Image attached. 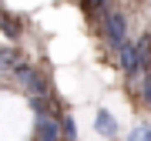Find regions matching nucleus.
<instances>
[{"label": "nucleus", "mask_w": 151, "mask_h": 141, "mask_svg": "<svg viewBox=\"0 0 151 141\" xmlns=\"http://www.w3.org/2000/svg\"><path fill=\"white\" fill-rule=\"evenodd\" d=\"M104 34H108V44L114 50H118L121 44H128V17L118 14V10H111L108 17H104Z\"/></svg>", "instance_id": "obj_1"}, {"label": "nucleus", "mask_w": 151, "mask_h": 141, "mask_svg": "<svg viewBox=\"0 0 151 141\" xmlns=\"http://www.w3.org/2000/svg\"><path fill=\"white\" fill-rule=\"evenodd\" d=\"M14 74H17V81H20V87H24V91H30L34 98H47V81H44V77H40L34 67L20 64V67L14 70Z\"/></svg>", "instance_id": "obj_2"}, {"label": "nucleus", "mask_w": 151, "mask_h": 141, "mask_svg": "<svg viewBox=\"0 0 151 141\" xmlns=\"http://www.w3.org/2000/svg\"><path fill=\"white\" fill-rule=\"evenodd\" d=\"M118 60H121V70H124L128 77H138V74H141V64H138V50H134V44H131V40L118 47Z\"/></svg>", "instance_id": "obj_3"}, {"label": "nucleus", "mask_w": 151, "mask_h": 141, "mask_svg": "<svg viewBox=\"0 0 151 141\" xmlns=\"http://www.w3.org/2000/svg\"><path fill=\"white\" fill-rule=\"evenodd\" d=\"M34 141H60V124L54 118H37V135Z\"/></svg>", "instance_id": "obj_4"}, {"label": "nucleus", "mask_w": 151, "mask_h": 141, "mask_svg": "<svg viewBox=\"0 0 151 141\" xmlns=\"http://www.w3.org/2000/svg\"><path fill=\"white\" fill-rule=\"evenodd\" d=\"M94 131H97L101 138H114V135H118V121H114V114L97 111V114H94Z\"/></svg>", "instance_id": "obj_5"}, {"label": "nucleus", "mask_w": 151, "mask_h": 141, "mask_svg": "<svg viewBox=\"0 0 151 141\" xmlns=\"http://www.w3.org/2000/svg\"><path fill=\"white\" fill-rule=\"evenodd\" d=\"M20 67V54L10 47H0V70H17Z\"/></svg>", "instance_id": "obj_6"}, {"label": "nucleus", "mask_w": 151, "mask_h": 141, "mask_svg": "<svg viewBox=\"0 0 151 141\" xmlns=\"http://www.w3.org/2000/svg\"><path fill=\"white\" fill-rule=\"evenodd\" d=\"M134 50H138V64L148 67V64H151V37H141V40L134 44Z\"/></svg>", "instance_id": "obj_7"}, {"label": "nucleus", "mask_w": 151, "mask_h": 141, "mask_svg": "<svg viewBox=\"0 0 151 141\" xmlns=\"http://www.w3.org/2000/svg\"><path fill=\"white\" fill-rule=\"evenodd\" d=\"M60 135H64V138H70V141L77 138V124H74V118H70V114L60 121Z\"/></svg>", "instance_id": "obj_8"}, {"label": "nucleus", "mask_w": 151, "mask_h": 141, "mask_svg": "<svg viewBox=\"0 0 151 141\" xmlns=\"http://www.w3.org/2000/svg\"><path fill=\"white\" fill-rule=\"evenodd\" d=\"M128 141H151V128H148V124L134 128V131H131V135H128Z\"/></svg>", "instance_id": "obj_9"}, {"label": "nucleus", "mask_w": 151, "mask_h": 141, "mask_svg": "<svg viewBox=\"0 0 151 141\" xmlns=\"http://www.w3.org/2000/svg\"><path fill=\"white\" fill-rule=\"evenodd\" d=\"M47 108H50V101H47V98H34V111H37L40 118H47Z\"/></svg>", "instance_id": "obj_10"}, {"label": "nucleus", "mask_w": 151, "mask_h": 141, "mask_svg": "<svg viewBox=\"0 0 151 141\" xmlns=\"http://www.w3.org/2000/svg\"><path fill=\"white\" fill-rule=\"evenodd\" d=\"M141 94H145V101L151 104V74L145 77V84H141Z\"/></svg>", "instance_id": "obj_11"}]
</instances>
